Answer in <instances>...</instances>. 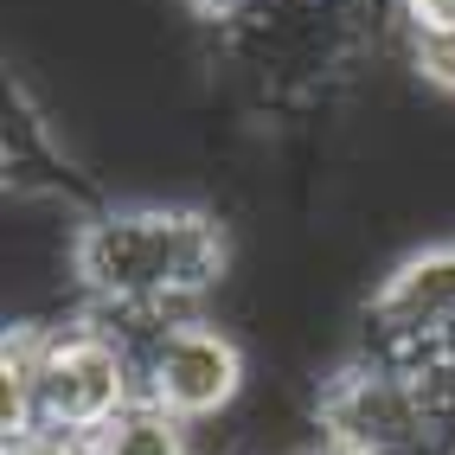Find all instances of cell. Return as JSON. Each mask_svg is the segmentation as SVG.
I'll list each match as a JSON object with an SVG mask.
<instances>
[{
    "label": "cell",
    "instance_id": "8",
    "mask_svg": "<svg viewBox=\"0 0 455 455\" xmlns=\"http://www.w3.org/2000/svg\"><path fill=\"white\" fill-rule=\"evenodd\" d=\"M0 455H90L84 436H65V430H26V436H7Z\"/></svg>",
    "mask_w": 455,
    "mask_h": 455
},
{
    "label": "cell",
    "instance_id": "3",
    "mask_svg": "<svg viewBox=\"0 0 455 455\" xmlns=\"http://www.w3.org/2000/svg\"><path fill=\"white\" fill-rule=\"evenodd\" d=\"M308 430L321 455H398V449L436 443L430 404H423L411 366H398L372 347H353L340 366L321 372Z\"/></svg>",
    "mask_w": 455,
    "mask_h": 455
},
{
    "label": "cell",
    "instance_id": "2",
    "mask_svg": "<svg viewBox=\"0 0 455 455\" xmlns=\"http://www.w3.org/2000/svg\"><path fill=\"white\" fill-rule=\"evenodd\" d=\"M129 404H141V359L129 327L90 308L33 321V430H65L90 443Z\"/></svg>",
    "mask_w": 455,
    "mask_h": 455
},
{
    "label": "cell",
    "instance_id": "6",
    "mask_svg": "<svg viewBox=\"0 0 455 455\" xmlns=\"http://www.w3.org/2000/svg\"><path fill=\"white\" fill-rule=\"evenodd\" d=\"M90 455H199L193 423L167 417L161 404H129L116 423L90 436Z\"/></svg>",
    "mask_w": 455,
    "mask_h": 455
},
{
    "label": "cell",
    "instance_id": "4",
    "mask_svg": "<svg viewBox=\"0 0 455 455\" xmlns=\"http://www.w3.org/2000/svg\"><path fill=\"white\" fill-rule=\"evenodd\" d=\"M141 359V404H161L180 423H219L251 391V353L244 340L212 315H173L155 327H135Z\"/></svg>",
    "mask_w": 455,
    "mask_h": 455
},
{
    "label": "cell",
    "instance_id": "7",
    "mask_svg": "<svg viewBox=\"0 0 455 455\" xmlns=\"http://www.w3.org/2000/svg\"><path fill=\"white\" fill-rule=\"evenodd\" d=\"M263 7V0H180V13H187V20H199V26H212V33H231V26H244L251 13Z\"/></svg>",
    "mask_w": 455,
    "mask_h": 455
},
{
    "label": "cell",
    "instance_id": "9",
    "mask_svg": "<svg viewBox=\"0 0 455 455\" xmlns=\"http://www.w3.org/2000/svg\"><path fill=\"white\" fill-rule=\"evenodd\" d=\"M301 455H321V449H301Z\"/></svg>",
    "mask_w": 455,
    "mask_h": 455
},
{
    "label": "cell",
    "instance_id": "1",
    "mask_svg": "<svg viewBox=\"0 0 455 455\" xmlns=\"http://www.w3.org/2000/svg\"><path fill=\"white\" fill-rule=\"evenodd\" d=\"M231 276V225L205 205L129 199L90 212L71 237V283L90 315L116 327H155L199 315L205 295Z\"/></svg>",
    "mask_w": 455,
    "mask_h": 455
},
{
    "label": "cell",
    "instance_id": "5",
    "mask_svg": "<svg viewBox=\"0 0 455 455\" xmlns=\"http://www.w3.org/2000/svg\"><path fill=\"white\" fill-rule=\"evenodd\" d=\"M443 340H455V237L411 251L366 301L359 347L385 359H423Z\"/></svg>",
    "mask_w": 455,
    "mask_h": 455
}]
</instances>
